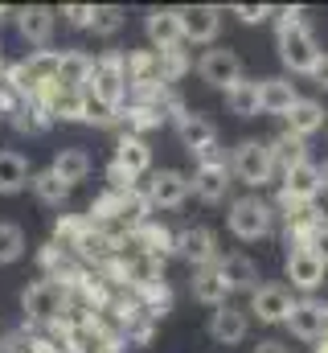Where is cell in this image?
<instances>
[{
    "instance_id": "1",
    "label": "cell",
    "mask_w": 328,
    "mask_h": 353,
    "mask_svg": "<svg viewBox=\"0 0 328 353\" xmlns=\"http://www.w3.org/2000/svg\"><path fill=\"white\" fill-rule=\"evenodd\" d=\"M275 37H279V62L291 74H312L320 62V41L304 21V8H275Z\"/></svg>"
},
{
    "instance_id": "2",
    "label": "cell",
    "mask_w": 328,
    "mask_h": 353,
    "mask_svg": "<svg viewBox=\"0 0 328 353\" xmlns=\"http://www.w3.org/2000/svg\"><path fill=\"white\" fill-rule=\"evenodd\" d=\"M74 308V300H70V292L58 283V279H33L25 292H21V312H25V329L29 325H54V321H62L66 312Z\"/></svg>"
},
{
    "instance_id": "3",
    "label": "cell",
    "mask_w": 328,
    "mask_h": 353,
    "mask_svg": "<svg viewBox=\"0 0 328 353\" xmlns=\"http://www.w3.org/2000/svg\"><path fill=\"white\" fill-rule=\"evenodd\" d=\"M86 99L107 107V111H123L127 103V79H123V54L119 50H107L94 58V70H90V83H86Z\"/></svg>"
},
{
    "instance_id": "4",
    "label": "cell",
    "mask_w": 328,
    "mask_h": 353,
    "mask_svg": "<svg viewBox=\"0 0 328 353\" xmlns=\"http://www.w3.org/2000/svg\"><path fill=\"white\" fill-rule=\"evenodd\" d=\"M226 226H230V234L243 239V243L271 239V234H275V210H271V201H263L258 193H246V197H234V201H230Z\"/></svg>"
},
{
    "instance_id": "5",
    "label": "cell",
    "mask_w": 328,
    "mask_h": 353,
    "mask_svg": "<svg viewBox=\"0 0 328 353\" xmlns=\"http://www.w3.org/2000/svg\"><path fill=\"white\" fill-rule=\"evenodd\" d=\"M230 176H238L246 189H263L275 181V161L263 140H238L230 152Z\"/></svg>"
},
{
    "instance_id": "6",
    "label": "cell",
    "mask_w": 328,
    "mask_h": 353,
    "mask_svg": "<svg viewBox=\"0 0 328 353\" xmlns=\"http://www.w3.org/2000/svg\"><path fill=\"white\" fill-rule=\"evenodd\" d=\"M176 25H181V46H214L222 33V8L218 4L176 8Z\"/></svg>"
},
{
    "instance_id": "7",
    "label": "cell",
    "mask_w": 328,
    "mask_h": 353,
    "mask_svg": "<svg viewBox=\"0 0 328 353\" xmlns=\"http://www.w3.org/2000/svg\"><path fill=\"white\" fill-rule=\"evenodd\" d=\"M197 74H201L205 87L226 90L243 79V58H238L234 50H226V46H209V50L197 58Z\"/></svg>"
},
{
    "instance_id": "8",
    "label": "cell",
    "mask_w": 328,
    "mask_h": 353,
    "mask_svg": "<svg viewBox=\"0 0 328 353\" xmlns=\"http://www.w3.org/2000/svg\"><path fill=\"white\" fill-rule=\"evenodd\" d=\"M189 176L181 173V169H156V173L148 176V185H144V197H148V205L152 210H181L185 201H189Z\"/></svg>"
},
{
    "instance_id": "9",
    "label": "cell",
    "mask_w": 328,
    "mask_h": 353,
    "mask_svg": "<svg viewBox=\"0 0 328 353\" xmlns=\"http://www.w3.org/2000/svg\"><path fill=\"white\" fill-rule=\"evenodd\" d=\"M127 247H132L136 255H148V259L168 263V259L176 255V234H172L164 222L148 218V222H140L136 230H127Z\"/></svg>"
},
{
    "instance_id": "10",
    "label": "cell",
    "mask_w": 328,
    "mask_h": 353,
    "mask_svg": "<svg viewBox=\"0 0 328 353\" xmlns=\"http://www.w3.org/2000/svg\"><path fill=\"white\" fill-rule=\"evenodd\" d=\"M12 21H17V33H21L29 46L50 50V37H54V29H58V8H50V4H25V8L12 12Z\"/></svg>"
},
{
    "instance_id": "11",
    "label": "cell",
    "mask_w": 328,
    "mask_h": 353,
    "mask_svg": "<svg viewBox=\"0 0 328 353\" xmlns=\"http://www.w3.org/2000/svg\"><path fill=\"white\" fill-rule=\"evenodd\" d=\"M176 255L197 271V267L218 263V259H222V247H218V234H214L209 226H189V230L176 234Z\"/></svg>"
},
{
    "instance_id": "12",
    "label": "cell",
    "mask_w": 328,
    "mask_h": 353,
    "mask_svg": "<svg viewBox=\"0 0 328 353\" xmlns=\"http://www.w3.org/2000/svg\"><path fill=\"white\" fill-rule=\"evenodd\" d=\"M291 292L283 288V283H258L254 292H250V308H246V316H258L263 325H283L287 321V312H291Z\"/></svg>"
},
{
    "instance_id": "13",
    "label": "cell",
    "mask_w": 328,
    "mask_h": 353,
    "mask_svg": "<svg viewBox=\"0 0 328 353\" xmlns=\"http://www.w3.org/2000/svg\"><path fill=\"white\" fill-rule=\"evenodd\" d=\"M230 185H234L230 161H222V165H197V173L189 176V189H193V197L201 205H222L230 197Z\"/></svg>"
},
{
    "instance_id": "14",
    "label": "cell",
    "mask_w": 328,
    "mask_h": 353,
    "mask_svg": "<svg viewBox=\"0 0 328 353\" xmlns=\"http://www.w3.org/2000/svg\"><path fill=\"white\" fill-rule=\"evenodd\" d=\"M172 128H176V140H181V148H185L189 157H197V152H205V148L218 144V123H214L209 115H201V111L176 115Z\"/></svg>"
},
{
    "instance_id": "15",
    "label": "cell",
    "mask_w": 328,
    "mask_h": 353,
    "mask_svg": "<svg viewBox=\"0 0 328 353\" xmlns=\"http://www.w3.org/2000/svg\"><path fill=\"white\" fill-rule=\"evenodd\" d=\"M283 325L291 329V337H296V341L316 345V341L325 337V304H316L312 296H304V300H296V304H291V312H287V321H283Z\"/></svg>"
},
{
    "instance_id": "16",
    "label": "cell",
    "mask_w": 328,
    "mask_h": 353,
    "mask_svg": "<svg viewBox=\"0 0 328 353\" xmlns=\"http://www.w3.org/2000/svg\"><path fill=\"white\" fill-rule=\"evenodd\" d=\"M325 271L328 267L316 259V251H287V259H283V275H287L291 288L304 292V296H312V292L325 283Z\"/></svg>"
},
{
    "instance_id": "17",
    "label": "cell",
    "mask_w": 328,
    "mask_h": 353,
    "mask_svg": "<svg viewBox=\"0 0 328 353\" xmlns=\"http://www.w3.org/2000/svg\"><path fill=\"white\" fill-rule=\"evenodd\" d=\"M246 333H250V316H246V308H234V304H222V308H214L209 312V337L218 341V345H243Z\"/></svg>"
},
{
    "instance_id": "18",
    "label": "cell",
    "mask_w": 328,
    "mask_h": 353,
    "mask_svg": "<svg viewBox=\"0 0 328 353\" xmlns=\"http://www.w3.org/2000/svg\"><path fill=\"white\" fill-rule=\"evenodd\" d=\"M90 70H94V58H90V54H82V50H58L54 83H58L62 90H79V94H86Z\"/></svg>"
},
{
    "instance_id": "19",
    "label": "cell",
    "mask_w": 328,
    "mask_h": 353,
    "mask_svg": "<svg viewBox=\"0 0 328 353\" xmlns=\"http://www.w3.org/2000/svg\"><path fill=\"white\" fill-rule=\"evenodd\" d=\"M300 103V90L291 79H258V115H283Z\"/></svg>"
},
{
    "instance_id": "20",
    "label": "cell",
    "mask_w": 328,
    "mask_h": 353,
    "mask_svg": "<svg viewBox=\"0 0 328 353\" xmlns=\"http://www.w3.org/2000/svg\"><path fill=\"white\" fill-rule=\"evenodd\" d=\"M144 33H148V41H152V54L176 50V46H181L176 8H148V17H144Z\"/></svg>"
},
{
    "instance_id": "21",
    "label": "cell",
    "mask_w": 328,
    "mask_h": 353,
    "mask_svg": "<svg viewBox=\"0 0 328 353\" xmlns=\"http://www.w3.org/2000/svg\"><path fill=\"white\" fill-rule=\"evenodd\" d=\"M214 267H218L226 292H246L250 296L258 288V267H254V259H246V255H222Z\"/></svg>"
},
{
    "instance_id": "22",
    "label": "cell",
    "mask_w": 328,
    "mask_h": 353,
    "mask_svg": "<svg viewBox=\"0 0 328 353\" xmlns=\"http://www.w3.org/2000/svg\"><path fill=\"white\" fill-rule=\"evenodd\" d=\"M328 218L312 205L304 218H296V222H287V230H283V239H287V247L291 251H316V243H320V234H325Z\"/></svg>"
},
{
    "instance_id": "23",
    "label": "cell",
    "mask_w": 328,
    "mask_h": 353,
    "mask_svg": "<svg viewBox=\"0 0 328 353\" xmlns=\"http://www.w3.org/2000/svg\"><path fill=\"white\" fill-rule=\"evenodd\" d=\"M267 152L275 161V173H291V169L308 165V140H300L291 132H279L275 140H267Z\"/></svg>"
},
{
    "instance_id": "24",
    "label": "cell",
    "mask_w": 328,
    "mask_h": 353,
    "mask_svg": "<svg viewBox=\"0 0 328 353\" xmlns=\"http://www.w3.org/2000/svg\"><path fill=\"white\" fill-rule=\"evenodd\" d=\"M325 115L328 111H325L320 99H304V94H300V103L287 111V132L300 136V140H312V136L325 128Z\"/></svg>"
},
{
    "instance_id": "25",
    "label": "cell",
    "mask_w": 328,
    "mask_h": 353,
    "mask_svg": "<svg viewBox=\"0 0 328 353\" xmlns=\"http://www.w3.org/2000/svg\"><path fill=\"white\" fill-rule=\"evenodd\" d=\"M189 292H193V300L205 304V308H222V304H230V292H226L218 267H197L193 279H189Z\"/></svg>"
},
{
    "instance_id": "26",
    "label": "cell",
    "mask_w": 328,
    "mask_h": 353,
    "mask_svg": "<svg viewBox=\"0 0 328 353\" xmlns=\"http://www.w3.org/2000/svg\"><path fill=\"white\" fill-rule=\"evenodd\" d=\"M111 161H115V165H123L127 173L140 181V176L152 169V148H148V140H140V136H127V132H123V136H119V144H115V157H111Z\"/></svg>"
},
{
    "instance_id": "27",
    "label": "cell",
    "mask_w": 328,
    "mask_h": 353,
    "mask_svg": "<svg viewBox=\"0 0 328 353\" xmlns=\"http://www.w3.org/2000/svg\"><path fill=\"white\" fill-rule=\"evenodd\" d=\"M287 197H296V201H304V205H316V197L325 193L320 189V173H316V165L308 161V165H300V169H291V173H283V185H279Z\"/></svg>"
},
{
    "instance_id": "28",
    "label": "cell",
    "mask_w": 328,
    "mask_h": 353,
    "mask_svg": "<svg viewBox=\"0 0 328 353\" xmlns=\"http://www.w3.org/2000/svg\"><path fill=\"white\" fill-rule=\"evenodd\" d=\"M29 161L21 157V152H12V148H0V193L4 197H12V193H25L29 189Z\"/></svg>"
},
{
    "instance_id": "29",
    "label": "cell",
    "mask_w": 328,
    "mask_h": 353,
    "mask_svg": "<svg viewBox=\"0 0 328 353\" xmlns=\"http://www.w3.org/2000/svg\"><path fill=\"white\" fill-rule=\"evenodd\" d=\"M164 123V111L161 107H144V103H123V111H119V128L127 132V136H148V132H156Z\"/></svg>"
},
{
    "instance_id": "30",
    "label": "cell",
    "mask_w": 328,
    "mask_h": 353,
    "mask_svg": "<svg viewBox=\"0 0 328 353\" xmlns=\"http://www.w3.org/2000/svg\"><path fill=\"white\" fill-rule=\"evenodd\" d=\"M8 123H12L21 136H41V132H50V128H54V115H50L45 107H37L33 99H21V103H17V111L8 115Z\"/></svg>"
},
{
    "instance_id": "31",
    "label": "cell",
    "mask_w": 328,
    "mask_h": 353,
    "mask_svg": "<svg viewBox=\"0 0 328 353\" xmlns=\"http://www.w3.org/2000/svg\"><path fill=\"white\" fill-rule=\"evenodd\" d=\"M90 218L86 214H58V222H54V243L58 247H66V251H79L82 243L90 239Z\"/></svg>"
},
{
    "instance_id": "32",
    "label": "cell",
    "mask_w": 328,
    "mask_h": 353,
    "mask_svg": "<svg viewBox=\"0 0 328 353\" xmlns=\"http://www.w3.org/2000/svg\"><path fill=\"white\" fill-rule=\"evenodd\" d=\"M132 296L140 300V308H144L152 321H164V316L172 312V288H168V279L144 283V288H132Z\"/></svg>"
},
{
    "instance_id": "33",
    "label": "cell",
    "mask_w": 328,
    "mask_h": 353,
    "mask_svg": "<svg viewBox=\"0 0 328 353\" xmlns=\"http://www.w3.org/2000/svg\"><path fill=\"white\" fill-rule=\"evenodd\" d=\"M50 173L58 176V181H66L70 189L90 176V157L82 152V148H62L58 157H54V165H50Z\"/></svg>"
},
{
    "instance_id": "34",
    "label": "cell",
    "mask_w": 328,
    "mask_h": 353,
    "mask_svg": "<svg viewBox=\"0 0 328 353\" xmlns=\"http://www.w3.org/2000/svg\"><path fill=\"white\" fill-rule=\"evenodd\" d=\"M29 189H33V197H37L41 205H54V210H62V205L70 201V185L58 181L50 169H41V173L29 176Z\"/></svg>"
},
{
    "instance_id": "35",
    "label": "cell",
    "mask_w": 328,
    "mask_h": 353,
    "mask_svg": "<svg viewBox=\"0 0 328 353\" xmlns=\"http://www.w3.org/2000/svg\"><path fill=\"white\" fill-rule=\"evenodd\" d=\"M226 107H230V115H238V119H254V115H258V83L243 74L234 87H226Z\"/></svg>"
},
{
    "instance_id": "36",
    "label": "cell",
    "mask_w": 328,
    "mask_h": 353,
    "mask_svg": "<svg viewBox=\"0 0 328 353\" xmlns=\"http://www.w3.org/2000/svg\"><path fill=\"white\" fill-rule=\"evenodd\" d=\"M123 79H127V87L161 79V74H156V54H152V50H127V54H123Z\"/></svg>"
},
{
    "instance_id": "37",
    "label": "cell",
    "mask_w": 328,
    "mask_h": 353,
    "mask_svg": "<svg viewBox=\"0 0 328 353\" xmlns=\"http://www.w3.org/2000/svg\"><path fill=\"white\" fill-rule=\"evenodd\" d=\"M193 70V62H189V54H185V46H176V50H164L156 54V74H161V83L168 87H176L185 74Z\"/></svg>"
},
{
    "instance_id": "38",
    "label": "cell",
    "mask_w": 328,
    "mask_h": 353,
    "mask_svg": "<svg viewBox=\"0 0 328 353\" xmlns=\"http://www.w3.org/2000/svg\"><path fill=\"white\" fill-rule=\"evenodd\" d=\"M25 251H29V239H25V230L17 226V222H0V267L17 263V259H25Z\"/></svg>"
},
{
    "instance_id": "39",
    "label": "cell",
    "mask_w": 328,
    "mask_h": 353,
    "mask_svg": "<svg viewBox=\"0 0 328 353\" xmlns=\"http://www.w3.org/2000/svg\"><path fill=\"white\" fill-rule=\"evenodd\" d=\"M123 21H127V12H123L119 4H99L94 17H90V33H94V37H115V33L123 29Z\"/></svg>"
},
{
    "instance_id": "40",
    "label": "cell",
    "mask_w": 328,
    "mask_h": 353,
    "mask_svg": "<svg viewBox=\"0 0 328 353\" xmlns=\"http://www.w3.org/2000/svg\"><path fill=\"white\" fill-rule=\"evenodd\" d=\"M70 263H74V259H70V251H66V247H58L54 239L37 251V267H41V275H45V279H58Z\"/></svg>"
},
{
    "instance_id": "41",
    "label": "cell",
    "mask_w": 328,
    "mask_h": 353,
    "mask_svg": "<svg viewBox=\"0 0 328 353\" xmlns=\"http://www.w3.org/2000/svg\"><path fill=\"white\" fill-rule=\"evenodd\" d=\"M164 279V263L161 259H148V255H132V288H144V283H156ZM127 288V292H132Z\"/></svg>"
},
{
    "instance_id": "42",
    "label": "cell",
    "mask_w": 328,
    "mask_h": 353,
    "mask_svg": "<svg viewBox=\"0 0 328 353\" xmlns=\"http://www.w3.org/2000/svg\"><path fill=\"white\" fill-rule=\"evenodd\" d=\"M152 337H156V321H152V316H140L136 325H127V329H123V341H127V345H136V350L152 345Z\"/></svg>"
},
{
    "instance_id": "43",
    "label": "cell",
    "mask_w": 328,
    "mask_h": 353,
    "mask_svg": "<svg viewBox=\"0 0 328 353\" xmlns=\"http://www.w3.org/2000/svg\"><path fill=\"white\" fill-rule=\"evenodd\" d=\"M58 17L70 25V29H90V17H94V4H62Z\"/></svg>"
},
{
    "instance_id": "44",
    "label": "cell",
    "mask_w": 328,
    "mask_h": 353,
    "mask_svg": "<svg viewBox=\"0 0 328 353\" xmlns=\"http://www.w3.org/2000/svg\"><path fill=\"white\" fill-rule=\"evenodd\" d=\"M103 176H107V189H115V193H127V189H136V185H140L136 176L127 173L123 165H115V161H111V165L103 169Z\"/></svg>"
},
{
    "instance_id": "45",
    "label": "cell",
    "mask_w": 328,
    "mask_h": 353,
    "mask_svg": "<svg viewBox=\"0 0 328 353\" xmlns=\"http://www.w3.org/2000/svg\"><path fill=\"white\" fill-rule=\"evenodd\" d=\"M230 12H234L243 25H263L267 17H275V8H271V4H234Z\"/></svg>"
},
{
    "instance_id": "46",
    "label": "cell",
    "mask_w": 328,
    "mask_h": 353,
    "mask_svg": "<svg viewBox=\"0 0 328 353\" xmlns=\"http://www.w3.org/2000/svg\"><path fill=\"white\" fill-rule=\"evenodd\" d=\"M0 353H29V329L4 333V337H0Z\"/></svg>"
},
{
    "instance_id": "47",
    "label": "cell",
    "mask_w": 328,
    "mask_h": 353,
    "mask_svg": "<svg viewBox=\"0 0 328 353\" xmlns=\"http://www.w3.org/2000/svg\"><path fill=\"white\" fill-rule=\"evenodd\" d=\"M17 103H21V99H17L12 90L4 87V83H0V119H8V115L17 111Z\"/></svg>"
},
{
    "instance_id": "48",
    "label": "cell",
    "mask_w": 328,
    "mask_h": 353,
    "mask_svg": "<svg viewBox=\"0 0 328 353\" xmlns=\"http://www.w3.org/2000/svg\"><path fill=\"white\" fill-rule=\"evenodd\" d=\"M312 83H316V87L328 94V54H320V62L312 66Z\"/></svg>"
},
{
    "instance_id": "49",
    "label": "cell",
    "mask_w": 328,
    "mask_h": 353,
    "mask_svg": "<svg viewBox=\"0 0 328 353\" xmlns=\"http://www.w3.org/2000/svg\"><path fill=\"white\" fill-rule=\"evenodd\" d=\"M250 353H287V345H283V341H275V337H263Z\"/></svg>"
},
{
    "instance_id": "50",
    "label": "cell",
    "mask_w": 328,
    "mask_h": 353,
    "mask_svg": "<svg viewBox=\"0 0 328 353\" xmlns=\"http://www.w3.org/2000/svg\"><path fill=\"white\" fill-rule=\"evenodd\" d=\"M316 259L328 267V226H325V234H320V243H316Z\"/></svg>"
},
{
    "instance_id": "51",
    "label": "cell",
    "mask_w": 328,
    "mask_h": 353,
    "mask_svg": "<svg viewBox=\"0 0 328 353\" xmlns=\"http://www.w3.org/2000/svg\"><path fill=\"white\" fill-rule=\"evenodd\" d=\"M316 173H320V189L328 193V161H325V165H316Z\"/></svg>"
},
{
    "instance_id": "52",
    "label": "cell",
    "mask_w": 328,
    "mask_h": 353,
    "mask_svg": "<svg viewBox=\"0 0 328 353\" xmlns=\"http://www.w3.org/2000/svg\"><path fill=\"white\" fill-rule=\"evenodd\" d=\"M312 353H328V337H320V341H316V350Z\"/></svg>"
},
{
    "instance_id": "53",
    "label": "cell",
    "mask_w": 328,
    "mask_h": 353,
    "mask_svg": "<svg viewBox=\"0 0 328 353\" xmlns=\"http://www.w3.org/2000/svg\"><path fill=\"white\" fill-rule=\"evenodd\" d=\"M8 17H12V8H4V4H0V25H4Z\"/></svg>"
},
{
    "instance_id": "54",
    "label": "cell",
    "mask_w": 328,
    "mask_h": 353,
    "mask_svg": "<svg viewBox=\"0 0 328 353\" xmlns=\"http://www.w3.org/2000/svg\"><path fill=\"white\" fill-rule=\"evenodd\" d=\"M4 70H8V62H4V58H0V83H4Z\"/></svg>"
},
{
    "instance_id": "55",
    "label": "cell",
    "mask_w": 328,
    "mask_h": 353,
    "mask_svg": "<svg viewBox=\"0 0 328 353\" xmlns=\"http://www.w3.org/2000/svg\"><path fill=\"white\" fill-rule=\"evenodd\" d=\"M325 337H328V304H325Z\"/></svg>"
}]
</instances>
